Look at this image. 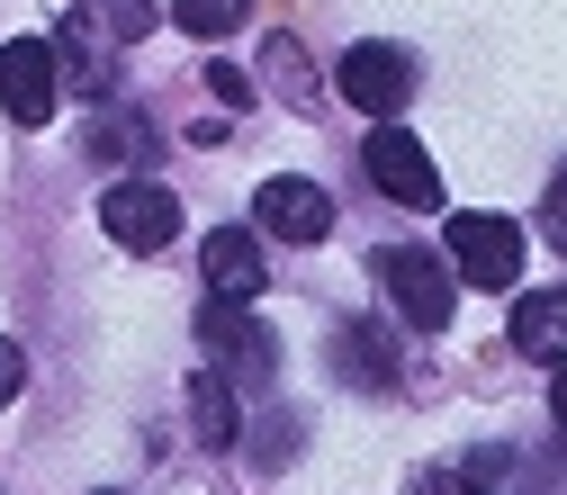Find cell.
<instances>
[{
  "instance_id": "20",
  "label": "cell",
  "mask_w": 567,
  "mask_h": 495,
  "mask_svg": "<svg viewBox=\"0 0 567 495\" xmlns=\"http://www.w3.org/2000/svg\"><path fill=\"white\" fill-rule=\"evenodd\" d=\"M19 388H28V351H19V342H10V333H0V405H10V396H19Z\"/></svg>"
},
{
  "instance_id": "8",
  "label": "cell",
  "mask_w": 567,
  "mask_h": 495,
  "mask_svg": "<svg viewBox=\"0 0 567 495\" xmlns=\"http://www.w3.org/2000/svg\"><path fill=\"white\" fill-rule=\"evenodd\" d=\"M198 342H207V351H226L244 379H270V370H279V333L252 324V316L226 307V298H207V307H198Z\"/></svg>"
},
{
  "instance_id": "18",
  "label": "cell",
  "mask_w": 567,
  "mask_h": 495,
  "mask_svg": "<svg viewBox=\"0 0 567 495\" xmlns=\"http://www.w3.org/2000/svg\"><path fill=\"white\" fill-rule=\"evenodd\" d=\"M540 235L567 252V163H558V181H549V198H540Z\"/></svg>"
},
{
  "instance_id": "21",
  "label": "cell",
  "mask_w": 567,
  "mask_h": 495,
  "mask_svg": "<svg viewBox=\"0 0 567 495\" xmlns=\"http://www.w3.org/2000/svg\"><path fill=\"white\" fill-rule=\"evenodd\" d=\"M207 91L226 100V117H235V109H252V82H244V73H226V63H217V73H207Z\"/></svg>"
},
{
  "instance_id": "12",
  "label": "cell",
  "mask_w": 567,
  "mask_h": 495,
  "mask_svg": "<svg viewBox=\"0 0 567 495\" xmlns=\"http://www.w3.org/2000/svg\"><path fill=\"white\" fill-rule=\"evenodd\" d=\"M514 351L523 361H567V289H523L514 298Z\"/></svg>"
},
{
  "instance_id": "23",
  "label": "cell",
  "mask_w": 567,
  "mask_h": 495,
  "mask_svg": "<svg viewBox=\"0 0 567 495\" xmlns=\"http://www.w3.org/2000/svg\"><path fill=\"white\" fill-rule=\"evenodd\" d=\"M549 414H558V433H567V361H558V379H549Z\"/></svg>"
},
{
  "instance_id": "10",
  "label": "cell",
  "mask_w": 567,
  "mask_h": 495,
  "mask_svg": "<svg viewBox=\"0 0 567 495\" xmlns=\"http://www.w3.org/2000/svg\"><path fill=\"white\" fill-rule=\"evenodd\" d=\"M333 379L342 388H396L405 379V361H396V333L388 324H333Z\"/></svg>"
},
{
  "instance_id": "15",
  "label": "cell",
  "mask_w": 567,
  "mask_h": 495,
  "mask_svg": "<svg viewBox=\"0 0 567 495\" xmlns=\"http://www.w3.org/2000/svg\"><path fill=\"white\" fill-rule=\"evenodd\" d=\"M82 154H91V163H126V154H145V117H135V109H100V117L82 126Z\"/></svg>"
},
{
  "instance_id": "24",
  "label": "cell",
  "mask_w": 567,
  "mask_h": 495,
  "mask_svg": "<svg viewBox=\"0 0 567 495\" xmlns=\"http://www.w3.org/2000/svg\"><path fill=\"white\" fill-rule=\"evenodd\" d=\"M100 495H109V486H100Z\"/></svg>"
},
{
  "instance_id": "14",
  "label": "cell",
  "mask_w": 567,
  "mask_h": 495,
  "mask_svg": "<svg viewBox=\"0 0 567 495\" xmlns=\"http://www.w3.org/2000/svg\"><path fill=\"white\" fill-rule=\"evenodd\" d=\"M261 82H270V100L307 109V100H316V63H307V45H298V37H270V45H261Z\"/></svg>"
},
{
  "instance_id": "5",
  "label": "cell",
  "mask_w": 567,
  "mask_h": 495,
  "mask_svg": "<svg viewBox=\"0 0 567 495\" xmlns=\"http://www.w3.org/2000/svg\"><path fill=\"white\" fill-rule=\"evenodd\" d=\"M361 163H370V181H379L396 207H442V172H433V154H423V135H405V126H370Z\"/></svg>"
},
{
  "instance_id": "6",
  "label": "cell",
  "mask_w": 567,
  "mask_h": 495,
  "mask_svg": "<svg viewBox=\"0 0 567 495\" xmlns=\"http://www.w3.org/2000/svg\"><path fill=\"white\" fill-rule=\"evenodd\" d=\"M54 100H63L54 45H45V37H10V45H0V109H10L19 126H45Z\"/></svg>"
},
{
  "instance_id": "13",
  "label": "cell",
  "mask_w": 567,
  "mask_h": 495,
  "mask_svg": "<svg viewBox=\"0 0 567 495\" xmlns=\"http://www.w3.org/2000/svg\"><path fill=\"white\" fill-rule=\"evenodd\" d=\"M189 423H198L207 451H235L244 442V405H235L226 370H189Z\"/></svg>"
},
{
  "instance_id": "11",
  "label": "cell",
  "mask_w": 567,
  "mask_h": 495,
  "mask_svg": "<svg viewBox=\"0 0 567 495\" xmlns=\"http://www.w3.org/2000/svg\"><path fill=\"white\" fill-rule=\"evenodd\" d=\"M198 261H207V289H217L226 307H252L261 298V235L252 226H217Z\"/></svg>"
},
{
  "instance_id": "4",
  "label": "cell",
  "mask_w": 567,
  "mask_h": 495,
  "mask_svg": "<svg viewBox=\"0 0 567 495\" xmlns=\"http://www.w3.org/2000/svg\"><path fill=\"white\" fill-rule=\"evenodd\" d=\"M451 270L468 289H514L523 279V226L477 207V217H451Z\"/></svg>"
},
{
  "instance_id": "7",
  "label": "cell",
  "mask_w": 567,
  "mask_h": 495,
  "mask_svg": "<svg viewBox=\"0 0 567 495\" xmlns=\"http://www.w3.org/2000/svg\"><path fill=\"white\" fill-rule=\"evenodd\" d=\"M252 217H261V235H279V244H324V235H333V198H324V181L279 172V181L252 189Z\"/></svg>"
},
{
  "instance_id": "9",
  "label": "cell",
  "mask_w": 567,
  "mask_h": 495,
  "mask_svg": "<svg viewBox=\"0 0 567 495\" xmlns=\"http://www.w3.org/2000/svg\"><path fill=\"white\" fill-rule=\"evenodd\" d=\"M45 45H54V73H63V82H82L91 100H117V63H109V19L73 10V19H63V37H45Z\"/></svg>"
},
{
  "instance_id": "1",
  "label": "cell",
  "mask_w": 567,
  "mask_h": 495,
  "mask_svg": "<svg viewBox=\"0 0 567 495\" xmlns=\"http://www.w3.org/2000/svg\"><path fill=\"white\" fill-rule=\"evenodd\" d=\"M379 289H388V298H396V316H405V324H423V333H442V324H451V307H460L442 252H423V244H388V252H379Z\"/></svg>"
},
{
  "instance_id": "2",
  "label": "cell",
  "mask_w": 567,
  "mask_h": 495,
  "mask_svg": "<svg viewBox=\"0 0 567 495\" xmlns=\"http://www.w3.org/2000/svg\"><path fill=\"white\" fill-rule=\"evenodd\" d=\"M333 91L361 109V117H396V109L414 100V54L388 45V37H361V45L333 63Z\"/></svg>"
},
{
  "instance_id": "22",
  "label": "cell",
  "mask_w": 567,
  "mask_h": 495,
  "mask_svg": "<svg viewBox=\"0 0 567 495\" xmlns=\"http://www.w3.org/2000/svg\"><path fill=\"white\" fill-rule=\"evenodd\" d=\"M405 495H468V477H460V468H414Z\"/></svg>"
},
{
  "instance_id": "16",
  "label": "cell",
  "mask_w": 567,
  "mask_h": 495,
  "mask_svg": "<svg viewBox=\"0 0 567 495\" xmlns=\"http://www.w3.org/2000/svg\"><path fill=\"white\" fill-rule=\"evenodd\" d=\"M460 477H468V495H540V486H532V468H523L514 451H477Z\"/></svg>"
},
{
  "instance_id": "19",
  "label": "cell",
  "mask_w": 567,
  "mask_h": 495,
  "mask_svg": "<svg viewBox=\"0 0 567 495\" xmlns=\"http://www.w3.org/2000/svg\"><path fill=\"white\" fill-rule=\"evenodd\" d=\"M154 28V0H109V37H145Z\"/></svg>"
},
{
  "instance_id": "17",
  "label": "cell",
  "mask_w": 567,
  "mask_h": 495,
  "mask_svg": "<svg viewBox=\"0 0 567 495\" xmlns=\"http://www.w3.org/2000/svg\"><path fill=\"white\" fill-rule=\"evenodd\" d=\"M172 19H181L189 37H226V28L252 19V0H172Z\"/></svg>"
},
{
  "instance_id": "3",
  "label": "cell",
  "mask_w": 567,
  "mask_h": 495,
  "mask_svg": "<svg viewBox=\"0 0 567 495\" xmlns=\"http://www.w3.org/2000/svg\"><path fill=\"white\" fill-rule=\"evenodd\" d=\"M100 226H109L117 252H163V244H181V198L163 181H109Z\"/></svg>"
}]
</instances>
